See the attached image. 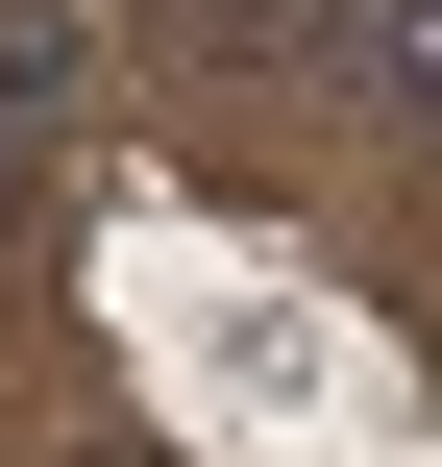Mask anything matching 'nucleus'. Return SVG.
<instances>
[{"mask_svg":"<svg viewBox=\"0 0 442 467\" xmlns=\"http://www.w3.org/2000/svg\"><path fill=\"white\" fill-rule=\"evenodd\" d=\"M369 99H394V123L442 148V0H369Z\"/></svg>","mask_w":442,"mask_h":467,"instance_id":"obj_1","label":"nucleus"},{"mask_svg":"<svg viewBox=\"0 0 442 467\" xmlns=\"http://www.w3.org/2000/svg\"><path fill=\"white\" fill-rule=\"evenodd\" d=\"M25 222H49V123H0V271H25Z\"/></svg>","mask_w":442,"mask_h":467,"instance_id":"obj_2","label":"nucleus"},{"mask_svg":"<svg viewBox=\"0 0 442 467\" xmlns=\"http://www.w3.org/2000/svg\"><path fill=\"white\" fill-rule=\"evenodd\" d=\"M123 467H148V443H123Z\"/></svg>","mask_w":442,"mask_h":467,"instance_id":"obj_3","label":"nucleus"}]
</instances>
